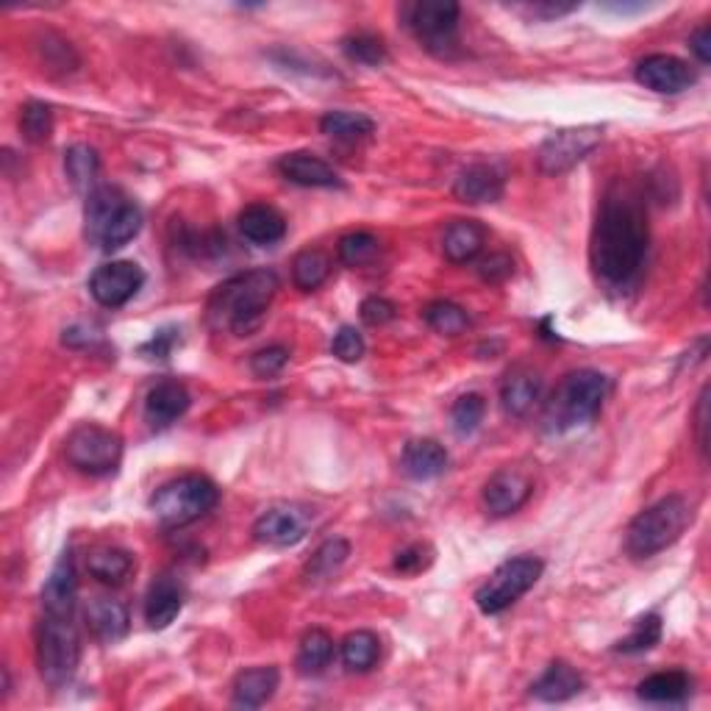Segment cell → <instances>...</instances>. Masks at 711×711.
<instances>
[{
  "mask_svg": "<svg viewBox=\"0 0 711 711\" xmlns=\"http://www.w3.org/2000/svg\"><path fill=\"white\" fill-rule=\"evenodd\" d=\"M645 203L625 189H614L600 203L589 242L595 273L612 287H625L642 270L647 253Z\"/></svg>",
  "mask_w": 711,
  "mask_h": 711,
  "instance_id": "6da1fadb",
  "label": "cell"
},
{
  "mask_svg": "<svg viewBox=\"0 0 711 711\" xmlns=\"http://www.w3.org/2000/svg\"><path fill=\"white\" fill-rule=\"evenodd\" d=\"M278 292V276L273 270H251L234 276L209 298V323L229 329L236 336H251L265 320Z\"/></svg>",
  "mask_w": 711,
  "mask_h": 711,
  "instance_id": "7a4b0ae2",
  "label": "cell"
},
{
  "mask_svg": "<svg viewBox=\"0 0 711 711\" xmlns=\"http://www.w3.org/2000/svg\"><path fill=\"white\" fill-rule=\"evenodd\" d=\"M612 384L598 370H576L562 378L545 409V425L551 434L589 425L603 409V400Z\"/></svg>",
  "mask_w": 711,
  "mask_h": 711,
  "instance_id": "3957f363",
  "label": "cell"
},
{
  "mask_svg": "<svg viewBox=\"0 0 711 711\" xmlns=\"http://www.w3.org/2000/svg\"><path fill=\"white\" fill-rule=\"evenodd\" d=\"M692 523V509L681 495H667L636 514L625 534V551L634 558H651L681 540Z\"/></svg>",
  "mask_w": 711,
  "mask_h": 711,
  "instance_id": "277c9868",
  "label": "cell"
},
{
  "mask_svg": "<svg viewBox=\"0 0 711 711\" xmlns=\"http://www.w3.org/2000/svg\"><path fill=\"white\" fill-rule=\"evenodd\" d=\"M81 662V636H78L73 614L42 612L36 629V667L47 687L62 689L76 676Z\"/></svg>",
  "mask_w": 711,
  "mask_h": 711,
  "instance_id": "5b68a950",
  "label": "cell"
},
{
  "mask_svg": "<svg viewBox=\"0 0 711 711\" xmlns=\"http://www.w3.org/2000/svg\"><path fill=\"white\" fill-rule=\"evenodd\" d=\"M218 500L220 489L212 478L187 473V476L173 478L156 489V495L151 498V512L165 529H184V525L212 512Z\"/></svg>",
  "mask_w": 711,
  "mask_h": 711,
  "instance_id": "8992f818",
  "label": "cell"
},
{
  "mask_svg": "<svg viewBox=\"0 0 711 711\" xmlns=\"http://www.w3.org/2000/svg\"><path fill=\"white\" fill-rule=\"evenodd\" d=\"M459 3L453 0H423L406 12V25L414 31L420 45L440 59H451L459 51Z\"/></svg>",
  "mask_w": 711,
  "mask_h": 711,
  "instance_id": "52a82bcc",
  "label": "cell"
},
{
  "mask_svg": "<svg viewBox=\"0 0 711 711\" xmlns=\"http://www.w3.org/2000/svg\"><path fill=\"white\" fill-rule=\"evenodd\" d=\"M545 565L536 556H518L509 558L498 570L489 576V581L484 584L476 592V606L484 614H500L509 606L518 603L529 589H534V584L540 581Z\"/></svg>",
  "mask_w": 711,
  "mask_h": 711,
  "instance_id": "ba28073f",
  "label": "cell"
},
{
  "mask_svg": "<svg viewBox=\"0 0 711 711\" xmlns=\"http://www.w3.org/2000/svg\"><path fill=\"white\" fill-rule=\"evenodd\" d=\"M65 456L78 473L109 476V473L118 470L120 459H123V440H120L118 431L84 423L67 436Z\"/></svg>",
  "mask_w": 711,
  "mask_h": 711,
  "instance_id": "9c48e42d",
  "label": "cell"
},
{
  "mask_svg": "<svg viewBox=\"0 0 711 711\" xmlns=\"http://www.w3.org/2000/svg\"><path fill=\"white\" fill-rule=\"evenodd\" d=\"M603 142V125H578V129L553 131L540 145L536 165L545 176H562L581 165L595 147Z\"/></svg>",
  "mask_w": 711,
  "mask_h": 711,
  "instance_id": "30bf717a",
  "label": "cell"
},
{
  "mask_svg": "<svg viewBox=\"0 0 711 711\" xmlns=\"http://www.w3.org/2000/svg\"><path fill=\"white\" fill-rule=\"evenodd\" d=\"M312 529V514L303 506H273L253 523V540L267 547H292L307 540Z\"/></svg>",
  "mask_w": 711,
  "mask_h": 711,
  "instance_id": "8fae6325",
  "label": "cell"
},
{
  "mask_svg": "<svg viewBox=\"0 0 711 711\" xmlns=\"http://www.w3.org/2000/svg\"><path fill=\"white\" fill-rule=\"evenodd\" d=\"M145 284V270L134 262H109L100 265L98 270L89 278V292L98 300L100 307L120 309L125 307L131 298H136V292Z\"/></svg>",
  "mask_w": 711,
  "mask_h": 711,
  "instance_id": "7c38bea8",
  "label": "cell"
},
{
  "mask_svg": "<svg viewBox=\"0 0 711 711\" xmlns=\"http://www.w3.org/2000/svg\"><path fill=\"white\" fill-rule=\"evenodd\" d=\"M534 495V484L523 470L514 467H503L495 473L484 487V509L492 518H509V514L520 512Z\"/></svg>",
  "mask_w": 711,
  "mask_h": 711,
  "instance_id": "4fadbf2b",
  "label": "cell"
},
{
  "mask_svg": "<svg viewBox=\"0 0 711 711\" xmlns=\"http://www.w3.org/2000/svg\"><path fill=\"white\" fill-rule=\"evenodd\" d=\"M636 81L658 95H678L698 81L692 67L670 54H653L636 65Z\"/></svg>",
  "mask_w": 711,
  "mask_h": 711,
  "instance_id": "5bb4252c",
  "label": "cell"
},
{
  "mask_svg": "<svg viewBox=\"0 0 711 711\" xmlns=\"http://www.w3.org/2000/svg\"><path fill=\"white\" fill-rule=\"evenodd\" d=\"M78 598V576L73 553L65 551L51 570V578L42 587V612L45 614H73Z\"/></svg>",
  "mask_w": 711,
  "mask_h": 711,
  "instance_id": "9a60e30c",
  "label": "cell"
},
{
  "mask_svg": "<svg viewBox=\"0 0 711 711\" xmlns=\"http://www.w3.org/2000/svg\"><path fill=\"white\" fill-rule=\"evenodd\" d=\"M503 173L492 165H470L459 173L456 184H453V195L462 203L470 207H481V203H498L503 198Z\"/></svg>",
  "mask_w": 711,
  "mask_h": 711,
  "instance_id": "2e32d148",
  "label": "cell"
},
{
  "mask_svg": "<svg viewBox=\"0 0 711 711\" xmlns=\"http://www.w3.org/2000/svg\"><path fill=\"white\" fill-rule=\"evenodd\" d=\"M278 173H281L287 181L298 184V187H309V189H336L342 187V178L329 162H323L320 156L314 154H287L278 159Z\"/></svg>",
  "mask_w": 711,
  "mask_h": 711,
  "instance_id": "e0dca14e",
  "label": "cell"
},
{
  "mask_svg": "<svg viewBox=\"0 0 711 711\" xmlns=\"http://www.w3.org/2000/svg\"><path fill=\"white\" fill-rule=\"evenodd\" d=\"M189 403H192V398L181 381H159L145 398V418L156 429H167L187 414Z\"/></svg>",
  "mask_w": 711,
  "mask_h": 711,
  "instance_id": "ac0fdd59",
  "label": "cell"
},
{
  "mask_svg": "<svg viewBox=\"0 0 711 711\" xmlns=\"http://www.w3.org/2000/svg\"><path fill=\"white\" fill-rule=\"evenodd\" d=\"M184 609V589L173 576H159L145 598V620L154 631L167 629L176 623V618Z\"/></svg>",
  "mask_w": 711,
  "mask_h": 711,
  "instance_id": "d6986e66",
  "label": "cell"
},
{
  "mask_svg": "<svg viewBox=\"0 0 711 711\" xmlns=\"http://www.w3.org/2000/svg\"><path fill=\"white\" fill-rule=\"evenodd\" d=\"M87 625L92 636L103 645H114L123 640L131 629V614L125 603L112 598H95L87 606Z\"/></svg>",
  "mask_w": 711,
  "mask_h": 711,
  "instance_id": "ffe728a7",
  "label": "cell"
},
{
  "mask_svg": "<svg viewBox=\"0 0 711 711\" xmlns=\"http://www.w3.org/2000/svg\"><path fill=\"white\" fill-rule=\"evenodd\" d=\"M240 231L253 245H276L287 236V220L270 203H251L240 212Z\"/></svg>",
  "mask_w": 711,
  "mask_h": 711,
  "instance_id": "44dd1931",
  "label": "cell"
},
{
  "mask_svg": "<svg viewBox=\"0 0 711 711\" xmlns=\"http://www.w3.org/2000/svg\"><path fill=\"white\" fill-rule=\"evenodd\" d=\"M400 467L414 481H431L445 473L447 451L436 440H412L403 447Z\"/></svg>",
  "mask_w": 711,
  "mask_h": 711,
  "instance_id": "7402d4cb",
  "label": "cell"
},
{
  "mask_svg": "<svg viewBox=\"0 0 711 711\" xmlns=\"http://www.w3.org/2000/svg\"><path fill=\"white\" fill-rule=\"evenodd\" d=\"M542 395V378L536 373L523 370H512L509 376L503 378L500 384V400H503L506 414H512V418H525L536 406Z\"/></svg>",
  "mask_w": 711,
  "mask_h": 711,
  "instance_id": "603a6c76",
  "label": "cell"
},
{
  "mask_svg": "<svg viewBox=\"0 0 711 711\" xmlns=\"http://www.w3.org/2000/svg\"><path fill=\"white\" fill-rule=\"evenodd\" d=\"M278 681H281L278 667L242 670L234 678V706H240V709H259V706H265L276 695Z\"/></svg>",
  "mask_w": 711,
  "mask_h": 711,
  "instance_id": "cb8c5ba5",
  "label": "cell"
},
{
  "mask_svg": "<svg viewBox=\"0 0 711 711\" xmlns=\"http://www.w3.org/2000/svg\"><path fill=\"white\" fill-rule=\"evenodd\" d=\"M484 242H487V231L481 229L473 220H456L445 229V236H442V253L445 259L453 262V265H467L484 251Z\"/></svg>",
  "mask_w": 711,
  "mask_h": 711,
  "instance_id": "d4e9b609",
  "label": "cell"
},
{
  "mask_svg": "<svg viewBox=\"0 0 711 711\" xmlns=\"http://www.w3.org/2000/svg\"><path fill=\"white\" fill-rule=\"evenodd\" d=\"M581 689L584 678L576 667L567 665V662H553V665H547V670L542 673L540 681L531 687V692H534V698L545 700V703H565V700L576 698Z\"/></svg>",
  "mask_w": 711,
  "mask_h": 711,
  "instance_id": "484cf974",
  "label": "cell"
},
{
  "mask_svg": "<svg viewBox=\"0 0 711 711\" xmlns=\"http://www.w3.org/2000/svg\"><path fill=\"white\" fill-rule=\"evenodd\" d=\"M636 689L647 703H684L692 695V678L684 670L653 673Z\"/></svg>",
  "mask_w": 711,
  "mask_h": 711,
  "instance_id": "4316f807",
  "label": "cell"
},
{
  "mask_svg": "<svg viewBox=\"0 0 711 711\" xmlns=\"http://www.w3.org/2000/svg\"><path fill=\"white\" fill-rule=\"evenodd\" d=\"M125 203H129V198H125L118 187H107V184H103V187H95L87 198V212H84L87 214L89 240L98 242V236L103 234V229L112 223L114 214H118Z\"/></svg>",
  "mask_w": 711,
  "mask_h": 711,
  "instance_id": "83f0119b",
  "label": "cell"
},
{
  "mask_svg": "<svg viewBox=\"0 0 711 711\" xmlns=\"http://www.w3.org/2000/svg\"><path fill=\"white\" fill-rule=\"evenodd\" d=\"M87 570L95 581L118 587L134 570V556L123 547H98L87 556Z\"/></svg>",
  "mask_w": 711,
  "mask_h": 711,
  "instance_id": "f1b7e54d",
  "label": "cell"
},
{
  "mask_svg": "<svg viewBox=\"0 0 711 711\" xmlns=\"http://www.w3.org/2000/svg\"><path fill=\"white\" fill-rule=\"evenodd\" d=\"M334 658V640L329 631L309 629L298 645V670L303 676H320Z\"/></svg>",
  "mask_w": 711,
  "mask_h": 711,
  "instance_id": "f546056e",
  "label": "cell"
},
{
  "mask_svg": "<svg viewBox=\"0 0 711 711\" xmlns=\"http://www.w3.org/2000/svg\"><path fill=\"white\" fill-rule=\"evenodd\" d=\"M381 656V642L373 631H351L342 640V662L351 673H367Z\"/></svg>",
  "mask_w": 711,
  "mask_h": 711,
  "instance_id": "4dcf8cb0",
  "label": "cell"
},
{
  "mask_svg": "<svg viewBox=\"0 0 711 711\" xmlns=\"http://www.w3.org/2000/svg\"><path fill=\"white\" fill-rule=\"evenodd\" d=\"M347 556H351V545H347V540L334 536V540L323 542V545L312 553V558L307 562V570H303V576H307L309 581H329V578H334L336 573L342 570V565L347 562Z\"/></svg>",
  "mask_w": 711,
  "mask_h": 711,
  "instance_id": "1f68e13d",
  "label": "cell"
},
{
  "mask_svg": "<svg viewBox=\"0 0 711 711\" xmlns=\"http://www.w3.org/2000/svg\"><path fill=\"white\" fill-rule=\"evenodd\" d=\"M320 131L331 140L340 142H359L365 136H370L376 131V123H373L367 114L359 112H325L323 120H320Z\"/></svg>",
  "mask_w": 711,
  "mask_h": 711,
  "instance_id": "d6a6232c",
  "label": "cell"
},
{
  "mask_svg": "<svg viewBox=\"0 0 711 711\" xmlns=\"http://www.w3.org/2000/svg\"><path fill=\"white\" fill-rule=\"evenodd\" d=\"M140 229H142V212L134 200H129V203L114 214L112 223L103 229V234L98 236V245L103 247V251H120V247H125L136 234H140Z\"/></svg>",
  "mask_w": 711,
  "mask_h": 711,
  "instance_id": "836d02e7",
  "label": "cell"
},
{
  "mask_svg": "<svg viewBox=\"0 0 711 711\" xmlns=\"http://www.w3.org/2000/svg\"><path fill=\"white\" fill-rule=\"evenodd\" d=\"M331 273V259L323 251H300L292 262V281L300 292H314L323 287Z\"/></svg>",
  "mask_w": 711,
  "mask_h": 711,
  "instance_id": "e575fe53",
  "label": "cell"
},
{
  "mask_svg": "<svg viewBox=\"0 0 711 711\" xmlns=\"http://www.w3.org/2000/svg\"><path fill=\"white\" fill-rule=\"evenodd\" d=\"M423 318L442 336H459L470 329V318H467L465 309L451 303V300H434V303H429Z\"/></svg>",
  "mask_w": 711,
  "mask_h": 711,
  "instance_id": "d590c367",
  "label": "cell"
},
{
  "mask_svg": "<svg viewBox=\"0 0 711 711\" xmlns=\"http://www.w3.org/2000/svg\"><path fill=\"white\" fill-rule=\"evenodd\" d=\"M342 51L351 62L367 67H381L387 62V45L378 34H370V31H362V34H351L342 40Z\"/></svg>",
  "mask_w": 711,
  "mask_h": 711,
  "instance_id": "8d00e7d4",
  "label": "cell"
},
{
  "mask_svg": "<svg viewBox=\"0 0 711 711\" xmlns=\"http://www.w3.org/2000/svg\"><path fill=\"white\" fill-rule=\"evenodd\" d=\"M20 131L31 145H45L54 134V112L42 100H29L20 114Z\"/></svg>",
  "mask_w": 711,
  "mask_h": 711,
  "instance_id": "74e56055",
  "label": "cell"
},
{
  "mask_svg": "<svg viewBox=\"0 0 711 711\" xmlns=\"http://www.w3.org/2000/svg\"><path fill=\"white\" fill-rule=\"evenodd\" d=\"M381 253V242L367 231H353L340 240V259L347 267H365L373 265Z\"/></svg>",
  "mask_w": 711,
  "mask_h": 711,
  "instance_id": "f35d334b",
  "label": "cell"
},
{
  "mask_svg": "<svg viewBox=\"0 0 711 711\" xmlns=\"http://www.w3.org/2000/svg\"><path fill=\"white\" fill-rule=\"evenodd\" d=\"M67 178L76 189H89L100 173V159L89 145H73L65 154Z\"/></svg>",
  "mask_w": 711,
  "mask_h": 711,
  "instance_id": "ab89813d",
  "label": "cell"
},
{
  "mask_svg": "<svg viewBox=\"0 0 711 711\" xmlns=\"http://www.w3.org/2000/svg\"><path fill=\"white\" fill-rule=\"evenodd\" d=\"M665 634V625L658 614H645L634 623L631 634L625 640L618 642V653H645L651 647H656Z\"/></svg>",
  "mask_w": 711,
  "mask_h": 711,
  "instance_id": "60d3db41",
  "label": "cell"
},
{
  "mask_svg": "<svg viewBox=\"0 0 711 711\" xmlns=\"http://www.w3.org/2000/svg\"><path fill=\"white\" fill-rule=\"evenodd\" d=\"M484 412H487V400L481 398L478 392H467L462 395L451 409V420L456 434L467 436L473 431H478V425L484 423Z\"/></svg>",
  "mask_w": 711,
  "mask_h": 711,
  "instance_id": "b9f144b4",
  "label": "cell"
},
{
  "mask_svg": "<svg viewBox=\"0 0 711 711\" xmlns=\"http://www.w3.org/2000/svg\"><path fill=\"white\" fill-rule=\"evenodd\" d=\"M365 336L353 329V325H342L334 334V342H331V353H334L340 362H345V365H356V362L365 359Z\"/></svg>",
  "mask_w": 711,
  "mask_h": 711,
  "instance_id": "7bdbcfd3",
  "label": "cell"
},
{
  "mask_svg": "<svg viewBox=\"0 0 711 711\" xmlns=\"http://www.w3.org/2000/svg\"><path fill=\"white\" fill-rule=\"evenodd\" d=\"M42 54H45V65H51V70L73 73L78 67V56L70 47V42H65L56 34H45L42 40Z\"/></svg>",
  "mask_w": 711,
  "mask_h": 711,
  "instance_id": "ee69618b",
  "label": "cell"
},
{
  "mask_svg": "<svg viewBox=\"0 0 711 711\" xmlns=\"http://www.w3.org/2000/svg\"><path fill=\"white\" fill-rule=\"evenodd\" d=\"M289 362V351L284 345H270V347H262V351L253 353L251 359V370L253 376L259 378H270V376H278V373L287 367Z\"/></svg>",
  "mask_w": 711,
  "mask_h": 711,
  "instance_id": "f6af8a7d",
  "label": "cell"
},
{
  "mask_svg": "<svg viewBox=\"0 0 711 711\" xmlns=\"http://www.w3.org/2000/svg\"><path fill=\"white\" fill-rule=\"evenodd\" d=\"M431 562H434V551L429 545H409L403 551H398L395 556V570L403 573V576H418V573L429 570Z\"/></svg>",
  "mask_w": 711,
  "mask_h": 711,
  "instance_id": "bcb514c9",
  "label": "cell"
},
{
  "mask_svg": "<svg viewBox=\"0 0 711 711\" xmlns=\"http://www.w3.org/2000/svg\"><path fill=\"white\" fill-rule=\"evenodd\" d=\"M478 276L489 284H503L506 278L514 276L512 256H506V253H492V256H487V259L478 265Z\"/></svg>",
  "mask_w": 711,
  "mask_h": 711,
  "instance_id": "7dc6e473",
  "label": "cell"
},
{
  "mask_svg": "<svg viewBox=\"0 0 711 711\" xmlns=\"http://www.w3.org/2000/svg\"><path fill=\"white\" fill-rule=\"evenodd\" d=\"M359 314L367 325H384V323H389V320H395V307L389 303L387 298H378V295H373V298L362 300Z\"/></svg>",
  "mask_w": 711,
  "mask_h": 711,
  "instance_id": "c3c4849f",
  "label": "cell"
},
{
  "mask_svg": "<svg viewBox=\"0 0 711 711\" xmlns=\"http://www.w3.org/2000/svg\"><path fill=\"white\" fill-rule=\"evenodd\" d=\"M178 331L176 329H162L159 334L151 336V342H145V345L140 347L145 356H151V359H170L173 347H176L178 342Z\"/></svg>",
  "mask_w": 711,
  "mask_h": 711,
  "instance_id": "681fc988",
  "label": "cell"
},
{
  "mask_svg": "<svg viewBox=\"0 0 711 711\" xmlns=\"http://www.w3.org/2000/svg\"><path fill=\"white\" fill-rule=\"evenodd\" d=\"M706 429H709V387H703V392H700L698 398V409H695V436H698V447L703 451V456L706 447H709V434H706Z\"/></svg>",
  "mask_w": 711,
  "mask_h": 711,
  "instance_id": "f907efd6",
  "label": "cell"
},
{
  "mask_svg": "<svg viewBox=\"0 0 711 711\" xmlns=\"http://www.w3.org/2000/svg\"><path fill=\"white\" fill-rule=\"evenodd\" d=\"M689 47H692V54L698 56L700 65H709L711 62V29L709 25H700V29H695V34L689 36Z\"/></svg>",
  "mask_w": 711,
  "mask_h": 711,
  "instance_id": "816d5d0a",
  "label": "cell"
},
{
  "mask_svg": "<svg viewBox=\"0 0 711 711\" xmlns=\"http://www.w3.org/2000/svg\"><path fill=\"white\" fill-rule=\"evenodd\" d=\"M576 9V3H567V7H553V3H545V7H531V14H536V18H558V14H567Z\"/></svg>",
  "mask_w": 711,
  "mask_h": 711,
  "instance_id": "f5cc1de1",
  "label": "cell"
}]
</instances>
